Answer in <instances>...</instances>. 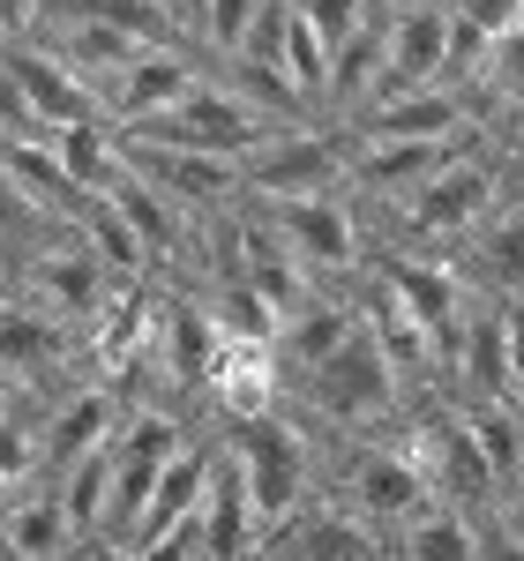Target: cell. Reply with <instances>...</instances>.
<instances>
[{
  "instance_id": "obj_28",
  "label": "cell",
  "mask_w": 524,
  "mask_h": 561,
  "mask_svg": "<svg viewBox=\"0 0 524 561\" xmlns=\"http://www.w3.org/2000/svg\"><path fill=\"white\" fill-rule=\"evenodd\" d=\"M45 8H53V0H0V45L45 38Z\"/></svg>"
},
{
  "instance_id": "obj_20",
  "label": "cell",
  "mask_w": 524,
  "mask_h": 561,
  "mask_svg": "<svg viewBox=\"0 0 524 561\" xmlns=\"http://www.w3.org/2000/svg\"><path fill=\"white\" fill-rule=\"evenodd\" d=\"M449 404H457V420L472 434L480 465L494 472V486L517 494L524 486V404H510V397H449Z\"/></svg>"
},
{
  "instance_id": "obj_25",
  "label": "cell",
  "mask_w": 524,
  "mask_h": 561,
  "mask_svg": "<svg viewBox=\"0 0 524 561\" xmlns=\"http://www.w3.org/2000/svg\"><path fill=\"white\" fill-rule=\"evenodd\" d=\"M68 225L98 248V262H105L113 277H150V262H143V248H135V232H128V217H121L113 195H83V203L68 210Z\"/></svg>"
},
{
  "instance_id": "obj_26",
  "label": "cell",
  "mask_w": 524,
  "mask_h": 561,
  "mask_svg": "<svg viewBox=\"0 0 524 561\" xmlns=\"http://www.w3.org/2000/svg\"><path fill=\"white\" fill-rule=\"evenodd\" d=\"M262 0H210V15H203V53L210 60H240V45H248V31H255Z\"/></svg>"
},
{
  "instance_id": "obj_27",
  "label": "cell",
  "mask_w": 524,
  "mask_h": 561,
  "mask_svg": "<svg viewBox=\"0 0 524 561\" xmlns=\"http://www.w3.org/2000/svg\"><path fill=\"white\" fill-rule=\"evenodd\" d=\"M0 135H8V142H45L38 121H31V105H23V90H15V76H8V60H0Z\"/></svg>"
},
{
  "instance_id": "obj_10",
  "label": "cell",
  "mask_w": 524,
  "mask_h": 561,
  "mask_svg": "<svg viewBox=\"0 0 524 561\" xmlns=\"http://www.w3.org/2000/svg\"><path fill=\"white\" fill-rule=\"evenodd\" d=\"M480 128V98L457 83L435 90H397V98H375L360 121H352V142H465Z\"/></svg>"
},
{
  "instance_id": "obj_7",
  "label": "cell",
  "mask_w": 524,
  "mask_h": 561,
  "mask_svg": "<svg viewBox=\"0 0 524 561\" xmlns=\"http://www.w3.org/2000/svg\"><path fill=\"white\" fill-rule=\"evenodd\" d=\"M121 165H128L143 187H158L180 217H225L232 203H248L240 158H203V150H173V142L121 135Z\"/></svg>"
},
{
  "instance_id": "obj_16",
  "label": "cell",
  "mask_w": 524,
  "mask_h": 561,
  "mask_svg": "<svg viewBox=\"0 0 524 561\" xmlns=\"http://www.w3.org/2000/svg\"><path fill=\"white\" fill-rule=\"evenodd\" d=\"M76 524L60 510V494H53V479L38 486H23V494H8L0 502V561H76Z\"/></svg>"
},
{
  "instance_id": "obj_4",
  "label": "cell",
  "mask_w": 524,
  "mask_h": 561,
  "mask_svg": "<svg viewBox=\"0 0 524 561\" xmlns=\"http://www.w3.org/2000/svg\"><path fill=\"white\" fill-rule=\"evenodd\" d=\"M315 494H330L338 510H352L367 531L390 539L435 486L405 457V442H390V434H352V442H338V465H330V479H315Z\"/></svg>"
},
{
  "instance_id": "obj_30",
  "label": "cell",
  "mask_w": 524,
  "mask_h": 561,
  "mask_svg": "<svg viewBox=\"0 0 524 561\" xmlns=\"http://www.w3.org/2000/svg\"><path fill=\"white\" fill-rule=\"evenodd\" d=\"M510 173L524 180V113H517V121H510Z\"/></svg>"
},
{
  "instance_id": "obj_13",
  "label": "cell",
  "mask_w": 524,
  "mask_h": 561,
  "mask_svg": "<svg viewBox=\"0 0 524 561\" xmlns=\"http://www.w3.org/2000/svg\"><path fill=\"white\" fill-rule=\"evenodd\" d=\"M203 397L218 404L225 427L277 412V404H285V359H277V345H262V337H225L218 359H210V382H203Z\"/></svg>"
},
{
  "instance_id": "obj_32",
  "label": "cell",
  "mask_w": 524,
  "mask_h": 561,
  "mask_svg": "<svg viewBox=\"0 0 524 561\" xmlns=\"http://www.w3.org/2000/svg\"><path fill=\"white\" fill-rule=\"evenodd\" d=\"M8 404H15V389H8V382H0V420H8Z\"/></svg>"
},
{
  "instance_id": "obj_12",
  "label": "cell",
  "mask_w": 524,
  "mask_h": 561,
  "mask_svg": "<svg viewBox=\"0 0 524 561\" xmlns=\"http://www.w3.org/2000/svg\"><path fill=\"white\" fill-rule=\"evenodd\" d=\"M0 60H8V76L23 90V105H31V121L38 135H60L76 128V121H105V105H98V90L53 53L45 38H23V45H0Z\"/></svg>"
},
{
  "instance_id": "obj_8",
  "label": "cell",
  "mask_w": 524,
  "mask_h": 561,
  "mask_svg": "<svg viewBox=\"0 0 524 561\" xmlns=\"http://www.w3.org/2000/svg\"><path fill=\"white\" fill-rule=\"evenodd\" d=\"M203 83H210V68L195 60V45H150V53H135L121 76L98 83V105H105L113 128H150V121L180 113Z\"/></svg>"
},
{
  "instance_id": "obj_21",
  "label": "cell",
  "mask_w": 524,
  "mask_h": 561,
  "mask_svg": "<svg viewBox=\"0 0 524 561\" xmlns=\"http://www.w3.org/2000/svg\"><path fill=\"white\" fill-rule=\"evenodd\" d=\"M105 195L121 203V217H128V232H135V248H143L150 277H158V270H166V262H173L180 248H187V225H195V217H180L173 203L158 195V187H143L135 173H121L113 187H105Z\"/></svg>"
},
{
  "instance_id": "obj_2",
  "label": "cell",
  "mask_w": 524,
  "mask_h": 561,
  "mask_svg": "<svg viewBox=\"0 0 524 561\" xmlns=\"http://www.w3.org/2000/svg\"><path fill=\"white\" fill-rule=\"evenodd\" d=\"M225 465L248 486V510H255L262 539H277V531L315 502V442H307V427L285 404L262 412V420L225 427Z\"/></svg>"
},
{
  "instance_id": "obj_19",
  "label": "cell",
  "mask_w": 524,
  "mask_h": 561,
  "mask_svg": "<svg viewBox=\"0 0 524 561\" xmlns=\"http://www.w3.org/2000/svg\"><path fill=\"white\" fill-rule=\"evenodd\" d=\"M218 465H225V449L218 442H187L173 465H166V479H158V494H150V510L135 517V539L128 547H143V539H158V531H173L180 517H195L203 510V494H210V479H218Z\"/></svg>"
},
{
  "instance_id": "obj_24",
  "label": "cell",
  "mask_w": 524,
  "mask_h": 561,
  "mask_svg": "<svg viewBox=\"0 0 524 561\" xmlns=\"http://www.w3.org/2000/svg\"><path fill=\"white\" fill-rule=\"evenodd\" d=\"M45 150L60 158V173L76 180L83 195H105L113 180L128 173V165H121V128H113V121H76V128L45 135Z\"/></svg>"
},
{
  "instance_id": "obj_9",
  "label": "cell",
  "mask_w": 524,
  "mask_h": 561,
  "mask_svg": "<svg viewBox=\"0 0 524 561\" xmlns=\"http://www.w3.org/2000/svg\"><path fill=\"white\" fill-rule=\"evenodd\" d=\"M121 135H143V142H173V150H203V158H240L248 165V150H255L262 135H270V121H262L255 105L240 98V90L225 83V76H210V83L195 90L180 113H166V121H150V128H121Z\"/></svg>"
},
{
  "instance_id": "obj_31",
  "label": "cell",
  "mask_w": 524,
  "mask_h": 561,
  "mask_svg": "<svg viewBox=\"0 0 524 561\" xmlns=\"http://www.w3.org/2000/svg\"><path fill=\"white\" fill-rule=\"evenodd\" d=\"M442 8H449V15H465V8H480V0H442Z\"/></svg>"
},
{
  "instance_id": "obj_3",
  "label": "cell",
  "mask_w": 524,
  "mask_h": 561,
  "mask_svg": "<svg viewBox=\"0 0 524 561\" xmlns=\"http://www.w3.org/2000/svg\"><path fill=\"white\" fill-rule=\"evenodd\" d=\"M510 158H480V150H457L442 173H428L405 203H390V232L397 240H465V232H487L494 217L510 210Z\"/></svg>"
},
{
  "instance_id": "obj_1",
  "label": "cell",
  "mask_w": 524,
  "mask_h": 561,
  "mask_svg": "<svg viewBox=\"0 0 524 561\" xmlns=\"http://www.w3.org/2000/svg\"><path fill=\"white\" fill-rule=\"evenodd\" d=\"M405 389H397V375H390V359L375 352V337L360 330L338 359H322L307 382H293L285 389V412L293 420H315L322 434H338V442H352V434H390L397 420H405Z\"/></svg>"
},
{
  "instance_id": "obj_23",
  "label": "cell",
  "mask_w": 524,
  "mask_h": 561,
  "mask_svg": "<svg viewBox=\"0 0 524 561\" xmlns=\"http://www.w3.org/2000/svg\"><path fill=\"white\" fill-rule=\"evenodd\" d=\"M472 293H487V300H524V203H510V210L494 217L480 232V248H472Z\"/></svg>"
},
{
  "instance_id": "obj_6",
  "label": "cell",
  "mask_w": 524,
  "mask_h": 561,
  "mask_svg": "<svg viewBox=\"0 0 524 561\" xmlns=\"http://www.w3.org/2000/svg\"><path fill=\"white\" fill-rule=\"evenodd\" d=\"M262 217H270V232L293 248V262L322 293H345L352 285V270L367 255V225L345 203V187L338 195H307V203H262Z\"/></svg>"
},
{
  "instance_id": "obj_11",
  "label": "cell",
  "mask_w": 524,
  "mask_h": 561,
  "mask_svg": "<svg viewBox=\"0 0 524 561\" xmlns=\"http://www.w3.org/2000/svg\"><path fill=\"white\" fill-rule=\"evenodd\" d=\"M449 38H457V15L442 0H390V45H383V90H435L449 83Z\"/></svg>"
},
{
  "instance_id": "obj_22",
  "label": "cell",
  "mask_w": 524,
  "mask_h": 561,
  "mask_svg": "<svg viewBox=\"0 0 524 561\" xmlns=\"http://www.w3.org/2000/svg\"><path fill=\"white\" fill-rule=\"evenodd\" d=\"M203 547H210V561H255V547H262V524L248 510V486H240L232 465H218L210 494H203Z\"/></svg>"
},
{
  "instance_id": "obj_15",
  "label": "cell",
  "mask_w": 524,
  "mask_h": 561,
  "mask_svg": "<svg viewBox=\"0 0 524 561\" xmlns=\"http://www.w3.org/2000/svg\"><path fill=\"white\" fill-rule=\"evenodd\" d=\"M121 420H128V389L121 382H76L53 397V412H45V442H53V472L60 465H83L98 449H113L121 442Z\"/></svg>"
},
{
  "instance_id": "obj_5",
  "label": "cell",
  "mask_w": 524,
  "mask_h": 561,
  "mask_svg": "<svg viewBox=\"0 0 524 561\" xmlns=\"http://www.w3.org/2000/svg\"><path fill=\"white\" fill-rule=\"evenodd\" d=\"M248 195L255 203H307V195H338L352 187V135L345 128H322V121H307V128H270L248 150Z\"/></svg>"
},
{
  "instance_id": "obj_29",
  "label": "cell",
  "mask_w": 524,
  "mask_h": 561,
  "mask_svg": "<svg viewBox=\"0 0 524 561\" xmlns=\"http://www.w3.org/2000/svg\"><path fill=\"white\" fill-rule=\"evenodd\" d=\"M480 561H524V524H510L502 510H487V524H480Z\"/></svg>"
},
{
  "instance_id": "obj_18",
  "label": "cell",
  "mask_w": 524,
  "mask_h": 561,
  "mask_svg": "<svg viewBox=\"0 0 524 561\" xmlns=\"http://www.w3.org/2000/svg\"><path fill=\"white\" fill-rule=\"evenodd\" d=\"M390 561H480V510L428 494V502L390 531Z\"/></svg>"
},
{
  "instance_id": "obj_14",
  "label": "cell",
  "mask_w": 524,
  "mask_h": 561,
  "mask_svg": "<svg viewBox=\"0 0 524 561\" xmlns=\"http://www.w3.org/2000/svg\"><path fill=\"white\" fill-rule=\"evenodd\" d=\"M360 330H367V337H375V352L390 359V375H397V389H405V397H428V389L442 382L435 345H428L420 314L397 300L390 277H375V285H367V300H360Z\"/></svg>"
},
{
  "instance_id": "obj_17",
  "label": "cell",
  "mask_w": 524,
  "mask_h": 561,
  "mask_svg": "<svg viewBox=\"0 0 524 561\" xmlns=\"http://www.w3.org/2000/svg\"><path fill=\"white\" fill-rule=\"evenodd\" d=\"M360 337V300H345V293H315V300L277 330V359H285V389L307 382L322 359H338V352Z\"/></svg>"
}]
</instances>
